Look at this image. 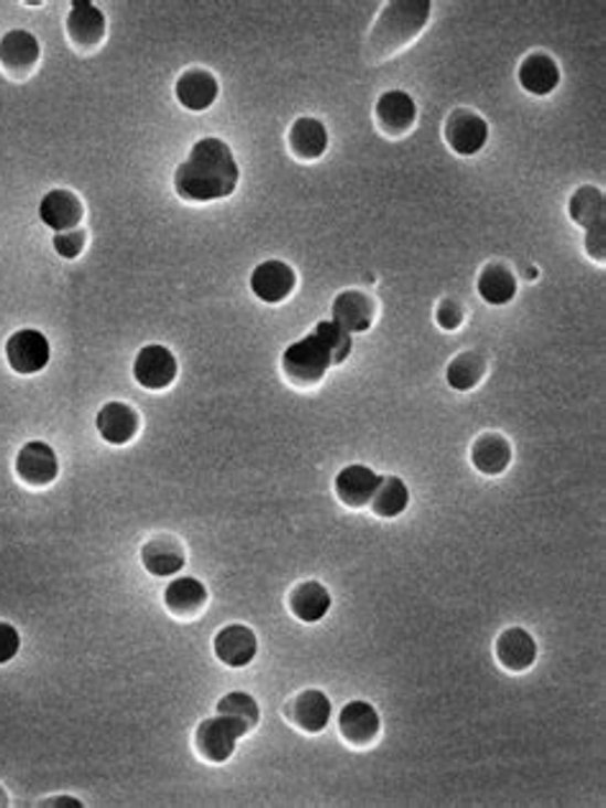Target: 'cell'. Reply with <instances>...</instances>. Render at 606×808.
Segmentation results:
<instances>
[{"mask_svg": "<svg viewBox=\"0 0 606 808\" xmlns=\"http://www.w3.org/2000/svg\"><path fill=\"white\" fill-rule=\"evenodd\" d=\"M42 806H75V808H79L83 804L72 801V798H52V801H42Z\"/></svg>", "mask_w": 606, "mask_h": 808, "instance_id": "cell-37", "label": "cell"}, {"mask_svg": "<svg viewBox=\"0 0 606 808\" xmlns=\"http://www.w3.org/2000/svg\"><path fill=\"white\" fill-rule=\"evenodd\" d=\"M42 60V46L26 29H13L0 39V67L11 79H26Z\"/></svg>", "mask_w": 606, "mask_h": 808, "instance_id": "cell-7", "label": "cell"}, {"mask_svg": "<svg viewBox=\"0 0 606 808\" xmlns=\"http://www.w3.org/2000/svg\"><path fill=\"white\" fill-rule=\"evenodd\" d=\"M217 79L213 72L192 67L188 72H182L180 79L174 85V95L180 100L182 108H188L192 113H202L208 110L210 105L217 100Z\"/></svg>", "mask_w": 606, "mask_h": 808, "instance_id": "cell-22", "label": "cell"}, {"mask_svg": "<svg viewBox=\"0 0 606 808\" xmlns=\"http://www.w3.org/2000/svg\"><path fill=\"white\" fill-rule=\"evenodd\" d=\"M376 305L366 293L361 289H345L333 300V312H330V320L336 326H341L345 333H366V330L374 326Z\"/></svg>", "mask_w": 606, "mask_h": 808, "instance_id": "cell-17", "label": "cell"}, {"mask_svg": "<svg viewBox=\"0 0 606 808\" xmlns=\"http://www.w3.org/2000/svg\"><path fill=\"white\" fill-rule=\"evenodd\" d=\"M248 732H252V726H248L246 722H241V719H236V716H228V714L210 716V719H205V722L198 724L195 749L202 759H208V763H213V765L228 763L233 753H236L238 740L246 737Z\"/></svg>", "mask_w": 606, "mask_h": 808, "instance_id": "cell-5", "label": "cell"}, {"mask_svg": "<svg viewBox=\"0 0 606 808\" xmlns=\"http://www.w3.org/2000/svg\"><path fill=\"white\" fill-rule=\"evenodd\" d=\"M297 287V274L287 262L269 258L252 272V293L266 305L285 302Z\"/></svg>", "mask_w": 606, "mask_h": 808, "instance_id": "cell-12", "label": "cell"}, {"mask_svg": "<svg viewBox=\"0 0 606 808\" xmlns=\"http://www.w3.org/2000/svg\"><path fill=\"white\" fill-rule=\"evenodd\" d=\"M471 464L483 476L504 474L509 464H512V446H509L504 435L483 433L471 446Z\"/></svg>", "mask_w": 606, "mask_h": 808, "instance_id": "cell-28", "label": "cell"}, {"mask_svg": "<svg viewBox=\"0 0 606 808\" xmlns=\"http://www.w3.org/2000/svg\"><path fill=\"white\" fill-rule=\"evenodd\" d=\"M141 563L151 576H174L177 571L184 568L188 555L177 538L172 535H157L141 547Z\"/></svg>", "mask_w": 606, "mask_h": 808, "instance_id": "cell-24", "label": "cell"}, {"mask_svg": "<svg viewBox=\"0 0 606 808\" xmlns=\"http://www.w3.org/2000/svg\"><path fill=\"white\" fill-rule=\"evenodd\" d=\"M0 806H8V796H6L3 788H0Z\"/></svg>", "mask_w": 606, "mask_h": 808, "instance_id": "cell-38", "label": "cell"}, {"mask_svg": "<svg viewBox=\"0 0 606 808\" xmlns=\"http://www.w3.org/2000/svg\"><path fill=\"white\" fill-rule=\"evenodd\" d=\"M95 427H98L100 438L110 446H126L136 438L141 427V417L131 404L126 402H108L95 417Z\"/></svg>", "mask_w": 606, "mask_h": 808, "instance_id": "cell-18", "label": "cell"}, {"mask_svg": "<svg viewBox=\"0 0 606 808\" xmlns=\"http://www.w3.org/2000/svg\"><path fill=\"white\" fill-rule=\"evenodd\" d=\"M238 164L223 139L205 136L177 167L174 192L188 202H213L231 198L238 188Z\"/></svg>", "mask_w": 606, "mask_h": 808, "instance_id": "cell-1", "label": "cell"}, {"mask_svg": "<svg viewBox=\"0 0 606 808\" xmlns=\"http://www.w3.org/2000/svg\"><path fill=\"white\" fill-rule=\"evenodd\" d=\"M215 658L228 668H246L256 658L258 640L256 632L246 625H228L215 635L213 640Z\"/></svg>", "mask_w": 606, "mask_h": 808, "instance_id": "cell-19", "label": "cell"}, {"mask_svg": "<svg viewBox=\"0 0 606 808\" xmlns=\"http://www.w3.org/2000/svg\"><path fill=\"white\" fill-rule=\"evenodd\" d=\"M164 604L167 609L180 619H192L205 609L208 604V588L202 581L192 576L174 578L172 584L164 588Z\"/></svg>", "mask_w": 606, "mask_h": 808, "instance_id": "cell-27", "label": "cell"}, {"mask_svg": "<svg viewBox=\"0 0 606 808\" xmlns=\"http://www.w3.org/2000/svg\"><path fill=\"white\" fill-rule=\"evenodd\" d=\"M497 660L504 670H512V673H522L535 666L538 660V642L528 629L522 627H509L502 635L497 637L495 645Z\"/></svg>", "mask_w": 606, "mask_h": 808, "instance_id": "cell-21", "label": "cell"}, {"mask_svg": "<svg viewBox=\"0 0 606 808\" xmlns=\"http://www.w3.org/2000/svg\"><path fill=\"white\" fill-rule=\"evenodd\" d=\"M374 116L382 134L390 136V139H402L404 134L412 131V126L417 120L415 98L404 91L384 93L374 105Z\"/></svg>", "mask_w": 606, "mask_h": 808, "instance_id": "cell-13", "label": "cell"}, {"mask_svg": "<svg viewBox=\"0 0 606 808\" xmlns=\"http://www.w3.org/2000/svg\"><path fill=\"white\" fill-rule=\"evenodd\" d=\"M215 711L217 714H228V716L241 719V722H246L252 730L258 724V719H262V711H258L256 699L252 697V693H244V691L225 693V697L217 701Z\"/></svg>", "mask_w": 606, "mask_h": 808, "instance_id": "cell-32", "label": "cell"}, {"mask_svg": "<svg viewBox=\"0 0 606 808\" xmlns=\"http://www.w3.org/2000/svg\"><path fill=\"white\" fill-rule=\"evenodd\" d=\"M517 79H520L522 91L543 98V95H551L561 85V70H557V62L551 54L532 52L522 60L520 70H517Z\"/></svg>", "mask_w": 606, "mask_h": 808, "instance_id": "cell-23", "label": "cell"}, {"mask_svg": "<svg viewBox=\"0 0 606 808\" xmlns=\"http://www.w3.org/2000/svg\"><path fill=\"white\" fill-rule=\"evenodd\" d=\"M15 476L31 489L50 487L60 476V460H56L54 448L44 440H31L15 456Z\"/></svg>", "mask_w": 606, "mask_h": 808, "instance_id": "cell-9", "label": "cell"}, {"mask_svg": "<svg viewBox=\"0 0 606 808\" xmlns=\"http://www.w3.org/2000/svg\"><path fill=\"white\" fill-rule=\"evenodd\" d=\"M435 320L443 330H458L464 322V307L456 300H443L435 310Z\"/></svg>", "mask_w": 606, "mask_h": 808, "instance_id": "cell-36", "label": "cell"}, {"mask_svg": "<svg viewBox=\"0 0 606 808\" xmlns=\"http://www.w3.org/2000/svg\"><path fill=\"white\" fill-rule=\"evenodd\" d=\"M39 217H42V223L54 233L75 231L85 217V205L75 192L52 190L46 192L42 202H39Z\"/></svg>", "mask_w": 606, "mask_h": 808, "instance_id": "cell-16", "label": "cell"}, {"mask_svg": "<svg viewBox=\"0 0 606 808\" xmlns=\"http://www.w3.org/2000/svg\"><path fill=\"white\" fill-rule=\"evenodd\" d=\"M433 6L427 0H392L376 15L369 31V52L374 60H390L404 46L415 42L419 31L430 21Z\"/></svg>", "mask_w": 606, "mask_h": 808, "instance_id": "cell-2", "label": "cell"}, {"mask_svg": "<svg viewBox=\"0 0 606 808\" xmlns=\"http://www.w3.org/2000/svg\"><path fill=\"white\" fill-rule=\"evenodd\" d=\"M67 36L77 52H95L105 39V15L91 0H75L67 15Z\"/></svg>", "mask_w": 606, "mask_h": 808, "instance_id": "cell-11", "label": "cell"}, {"mask_svg": "<svg viewBox=\"0 0 606 808\" xmlns=\"http://www.w3.org/2000/svg\"><path fill=\"white\" fill-rule=\"evenodd\" d=\"M52 244H54L56 254H60L62 258H70V262H72V258H77L79 254L85 252L87 236H85V231H79V228L64 231V233H56Z\"/></svg>", "mask_w": 606, "mask_h": 808, "instance_id": "cell-34", "label": "cell"}, {"mask_svg": "<svg viewBox=\"0 0 606 808\" xmlns=\"http://www.w3.org/2000/svg\"><path fill=\"white\" fill-rule=\"evenodd\" d=\"M52 359V345L42 330L23 328L6 341V361L15 374L31 376L46 369Z\"/></svg>", "mask_w": 606, "mask_h": 808, "instance_id": "cell-6", "label": "cell"}, {"mask_svg": "<svg viewBox=\"0 0 606 808\" xmlns=\"http://www.w3.org/2000/svg\"><path fill=\"white\" fill-rule=\"evenodd\" d=\"M287 604L297 619L305 621V625H315V621L326 619L333 599H330V592L320 581H302L289 592Z\"/></svg>", "mask_w": 606, "mask_h": 808, "instance_id": "cell-25", "label": "cell"}, {"mask_svg": "<svg viewBox=\"0 0 606 808\" xmlns=\"http://www.w3.org/2000/svg\"><path fill=\"white\" fill-rule=\"evenodd\" d=\"M489 139V126L476 110L456 108L446 120V143L458 157H474Z\"/></svg>", "mask_w": 606, "mask_h": 808, "instance_id": "cell-10", "label": "cell"}, {"mask_svg": "<svg viewBox=\"0 0 606 808\" xmlns=\"http://www.w3.org/2000/svg\"><path fill=\"white\" fill-rule=\"evenodd\" d=\"M315 330L326 338L328 349H330V353H333V366H338V363H343L345 359H349L353 351L351 333H345V330L341 326H336L333 320H320L318 326H315Z\"/></svg>", "mask_w": 606, "mask_h": 808, "instance_id": "cell-33", "label": "cell"}, {"mask_svg": "<svg viewBox=\"0 0 606 808\" xmlns=\"http://www.w3.org/2000/svg\"><path fill=\"white\" fill-rule=\"evenodd\" d=\"M371 512L376 517H384V520H394L400 517L404 509L410 507V489L400 476H382L379 487L371 497Z\"/></svg>", "mask_w": 606, "mask_h": 808, "instance_id": "cell-30", "label": "cell"}, {"mask_svg": "<svg viewBox=\"0 0 606 808\" xmlns=\"http://www.w3.org/2000/svg\"><path fill=\"white\" fill-rule=\"evenodd\" d=\"M379 481H382V476H379L376 471H371L369 466H363V464L345 466L343 471H338L336 483H333L338 502L351 507V509L369 507L371 497H374V491L379 487Z\"/></svg>", "mask_w": 606, "mask_h": 808, "instance_id": "cell-20", "label": "cell"}, {"mask_svg": "<svg viewBox=\"0 0 606 808\" xmlns=\"http://www.w3.org/2000/svg\"><path fill=\"white\" fill-rule=\"evenodd\" d=\"M289 151L300 161H315L328 151V128L318 118H297L287 134Z\"/></svg>", "mask_w": 606, "mask_h": 808, "instance_id": "cell-26", "label": "cell"}, {"mask_svg": "<svg viewBox=\"0 0 606 808\" xmlns=\"http://www.w3.org/2000/svg\"><path fill=\"white\" fill-rule=\"evenodd\" d=\"M333 366V353H330L326 338L318 330L310 336L300 338V341L289 343L285 353H281V371L295 386H315L326 379L328 369Z\"/></svg>", "mask_w": 606, "mask_h": 808, "instance_id": "cell-3", "label": "cell"}, {"mask_svg": "<svg viewBox=\"0 0 606 808\" xmlns=\"http://www.w3.org/2000/svg\"><path fill=\"white\" fill-rule=\"evenodd\" d=\"M21 650V635L19 629L8 621H0V666L11 662Z\"/></svg>", "mask_w": 606, "mask_h": 808, "instance_id": "cell-35", "label": "cell"}, {"mask_svg": "<svg viewBox=\"0 0 606 808\" xmlns=\"http://www.w3.org/2000/svg\"><path fill=\"white\" fill-rule=\"evenodd\" d=\"M476 289H479V297L489 305H507L514 300L517 295V277L502 262H491L481 269L479 281H476Z\"/></svg>", "mask_w": 606, "mask_h": 808, "instance_id": "cell-29", "label": "cell"}, {"mask_svg": "<svg viewBox=\"0 0 606 808\" xmlns=\"http://www.w3.org/2000/svg\"><path fill=\"white\" fill-rule=\"evenodd\" d=\"M330 699L318 689L300 691L297 697L285 706V716L293 722L297 730L307 734H320L330 724Z\"/></svg>", "mask_w": 606, "mask_h": 808, "instance_id": "cell-15", "label": "cell"}, {"mask_svg": "<svg viewBox=\"0 0 606 808\" xmlns=\"http://www.w3.org/2000/svg\"><path fill=\"white\" fill-rule=\"evenodd\" d=\"M571 221L586 231V254L594 262H604L606 256V202L604 192L592 184H584L571 195L568 202Z\"/></svg>", "mask_w": 606, "mask_h": 808, "instance_id": "cell-4", "label": "cell"}, {"mask_svg": "<svg viewBox=\"0 0 606 808\" xmlns=\"http://www.w3.org/2000/svg\"><path fill=\"white\" fill-rule=\"evenodd\" d=\"M338 730H341V737L349 745L369 747L374 745L379 732H382V719H379V711L369 701H351L338 714Z\"/></svg>", "mask_w": 606, "mask_h": 808, "instance_id": "cell-14", "label": "cell"}, {"mask_svg": "<svg viewBox=\"0 0 606 808\" xmlns=\"http://www.w3.org/2000/svg\"><path fill=\"white\" fill-rule=\"evenodd\" d=\"M177 371H180V366H177L174 353L169 351L167 345L149 343L136 353L134 379L143 386V390L151 392L167 390V386L174 384Z\"/></svg>", "mask_w": 606, "mask_h": 808, "instance_id": "cell-8", "label": "cell"}, {"mask_svg": "<svg viewBox=\"0 0 606 808\" xmlns=\"http://www.w3.org/2000/svg\"><path fill=\"white\" fill-rule=\"evenodd\" d=\"M483 374H487V361H483V355L476 351L458 353L446 369V379H448L450 390H456V392H468V390H474V386H479Z\"/></svg>", "mask_w": 606, "mask_h": 808, "instance_id": "cell-31", "label": "cell"}]
</instances>
